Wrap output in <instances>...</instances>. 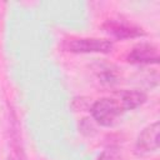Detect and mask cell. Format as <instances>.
<instances>
[{
	"instance_id": "obj_1",
	"label": "cell",
	"mask_w": 160,
	"mask_h": 160,
	"mask_svg": "<svg viewBox=\"0 0 160 160\" xmlns=\"http://www.w3.org/2000/svg\"><path fill=\"white\" fill-rule=\"evenodd\" d=\"M90 112L96 124L110 128L125 112V110L119 98L114 94L111 98H101L94 101L91 104Z\"/></svg>"
},
{
	"instance_id": "obj_2",
	"label": "cell",
	"mask_w": 160,
	"mask_h": 160,
	"mask_svg": "<svg viewBox=\"0 0 160 160\" xmlns=\"http://www.w3.org/2000/svg\"><path fill=\"white\" fill-rule=\"evenodd\" d=\"M60 48L74 54H109L114 49V42L100 38H69L62 40Z\"/></svg>"
},
{
	"instance_id": "obj_3",
	"label": "cell",
	"mask_w": 160,
	"mask_h": 160,
	"mask_svg": "<svg viewBox=\"0 0 160 160\" xmlns=\"http://www.w3.org/2000/svg\"><path fill=\"white\" fill-rule=\"evenodd\" d=\"M101 29L116 40H128L135 38H142L146 35V31L130 21L120 19H108L101 24Z\"/></svg>"
},
{
	"instance_id": "obj_4",
	"label": "cell",
	"mask_w": 160,
	"mask_h": 160,
	"mask_svg": "<svg viewBox=\"0 0 160 160\" xmlns=\"http://www.w3.org/2000/svg\"><path fill=\"white\" fill-rule=\"evenodd\" d=\"M159 121H154L146 125L138 135L135 141V154L139 156L149 155L159 149Z\"/></svg>"
},
{
	"instance_id": "obj_5",
	"label": "cell",
	"mask_w": 160,
	"mask_h": 160,
	"mask_svg": "<svg viewBox=\"0 0 160 160\" xmlns=\"http://www.w3.org/2000/svg\"><path fill=\"white\" fill-rule=\"evenodd\" d=\"M125 60L129 64H134V65L158 64L160 60L159 48L152 42H139L131 48Z\"/></svg>"
},
{
	"instance_id": "obj_6",
	"label": "cell",
	"mask_w": 160,
	"mask_h": 160,
	"mask_svg": "<svg viewBox=\"0 0 160 160\" xmlns=\"http://www.w3.org/2000/svg\"><path fill=\"white\" fill-rule=\"evenodd\" d=\"M91 68L99 82L104 86L112 88L121 81V76H122L121 69L114 64L105 62V61H98Z\"/></svg>"
},
{
	"instance_id": "obj_7",
	"label": "cell",
	"mask_w": 160,
	"mask_h": 160,
	"mask_svg": "<svg viewBox=\"0 0 160 160\" xmlns=\"http://www.w3.org/2000/svg\"><path fill=\"white\" fill-rule=\"evenodd\" d=\"M114 94L121 101L125 111L134 110L141 106L148 100L146 94L141 90H119V91H115Z\"/></svg>"
},
{
	"instance_id": "obj_8",
	"label": "cell",
	"mask_w": 160,
	"mask_h": 160,
	"mask_svg": "<svg viewBox=\"0 0 160 160\" xmlns=\"http://www.w3.org/2000/svg\"><path fill=\"white\" fill-rule=\"evenodd\" d=\"M78 129H79V132L86 138H92L98 132L96 126H95V121L90 118H82L79 122Z\"/></svg>"
},
{
	"instance_id": "obj_9",
	"label": "cell",
	"mask_w": 160,
	"mask_h": 160,
	"mask_svg": "<svg viewBox=\"0 0 160 160\" xmlns=\"http://www.w3.org/2000/svg\"><path fill=\"white\" fill-rule=\"evenodd\" d=\"M91 99L86 96H76L71 100V109L74 111H84V110H90L91 108Z\"/></svg>"
},
{
	"instance_id": "obj_10",
	"label": "cell",
	"mask_w": 160,
	"mask_h": 160,
	"mask_svg": "<svg viewBox=\"0 0 160 160\" xmlns=\"http://www.w3.org/2000/svg\"><path fill=\"white\" fill-rule=\"evenodd\" d=\"M96 160H121L119 146H106V149L101 151Z\"/></svg>"
},
{
	"instance_id": "obj_11",
	"label": "cell",
	"mask_w": 160,
	"mask_h": 160,
	"mask_svg": "<svg viewBox=\"0 0 160 160\" xmlns=\"http://www.w3.org/2000/svg\"><path fill=\"white\" fill-rule=\"evenodd\" d=\"M6 160H26L24 146H10V154Z\"/></svg>"
}]
</instances>
